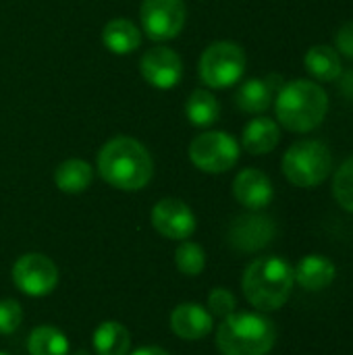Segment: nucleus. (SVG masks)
Here are the masks:
<instances>
[{
    "mask_svg": "<svg viewBox=\"0 0 353 355\" xmlns=\"http://www.w3.org/2000/svg\"><path fill=\"white\" fill-rule=\"evenodd\" d=\"M304 64L308 73L318 81H335L343 71L341 56L331 46H312L304 56Z\"/></svg>",
    "mask_w": 353,
    "mask_h": 355,
    "instance_id": "19",
    "label": "nucleus"
},
{
    "mask_svg": "<svg viewBox=\"0 0 353 355\" xmlns=\"http://www.w3.org/2000/svg\"><path fill=\"white\" fill-rule=\"evenodd\" d=\"M333 168L329 148L318 139H304L293 144L283 156V175L295 187L320 185Z\"/></svg>",
    "mask_w": 353,
    "mask_h": 355,
    "instance_id": "5",
    "label": "nucleus"
},
{
    "mask_svg": "<svg viewBox=\"0 0 353 355\" xmlns=\"http://www.w3.org/2000/svg\"><path fill=\"white\" fill-rule=\"evenodd\" d=\"M139 71L152 87L173 89L181 83L183 62L175 50L164 48V46H156L141 56Z\"/></svg>",
    "mask_w": 353,
    "mask_h": 355,
    "instance_id": "10",
    "label": "nucleus"
},
{
    "mask_svg": "<svg viewBox=\"0 0 353 355\" xmlns=\"http://www.w3.org/2000/svg\"><path fill=\"white\" fill-rule=\"evenodd\" d=\"M233 196L241 206L250 210H262L273 202L275 189L270 179L262 171L246 168L233 181Z\"/></svg>",
    "mask_w": 353,
    "mask_h": 355,
    "instance_id": "13",
    "label": "nucleus"
},
{
    "mask_svg": "<svg viewBox=\"0 0 353 355\" xmlns=\"http://www.w3.org/2000/svg\"><path fill=\"white\" fill-rule=\"evenodd\" d=\"M279 139H281V131H279V125L273 121V119H266V116H258L254 121H250L243 129V148L250 152V154H268L273 152L277 146H279Z\"/></svg>",
    "mask_w": 353,
    "mask_h": 355,
    "instance_id": "17",
    "label": "nucleus"
},
{
    "mask_svg": "<svg viewBox=\"0 0 353 355\" xmlns=\"http://www.w3.org/2000/svg\"><path fill=\"white\" fill-rule=\"evenodd\" d=\"M152 225L162 237L185 241L196 231V216L185 202L164 198L152 208Z\"/></svg>",
    "mask_w": 353,
    "mask_h": 355,
    "instance_id": "11",
    "label": "nucleus"
},
{
    "mask_svg": "<svg viewBox=\"0 0 353 355\" xmlns=\"http://www.w3.org/2000/svg\"><path fill=\"white\" fill-rule=\"evenodd\" d=\"M175 262H177V268L187 275V277H196L204 270L206 266V254L204 250L193 243V241H183L177 252H175Z\"/></svg>",
    "mask_w": 353,
    "mask_h": 355,
    "instance_id": "24",
    "label": "nucleus"
},
{
    "mask_svg": "<svg viewBox=\"0 0 353 355\" xmlns=\"http://www.w3.org/2000/svg\"><path fill=\"white\" fill-rule=\"evenodd\" d=\"M335 44H337V52L339 54H343V56H347V58L353 60V21L345 23L339 29V33L335 37Z\"/></svg>",
    "mask_w": 353,
    "mask_h": 355,
    "instance_id": "28",
    "label": "nucleus"
},
{
    "mask_svg": "<svg viewBox=\"0 0 353 355\" xmlns=\"http://www.w3.org/2000/svg\"><path fill=\"white\" fill-rule=\"evenodd\" d=\"M185 114L191 125L208 127L218 119L221 104L214 98V94H210L208 89H196V92H191V96L185 104Z\"/></svg>",
    "mask_w": 353,
    "mask_h": 355,
    "instance_id": "22",
    "label": "nucleus"
},
{
    "mask_svg": "<svg viewBox=\"0 0 353 355\" xmlns=\"http://www.w3.org/2000/svg\"><path fill=\"white\" fill-rule=\"evenodd\" d=\"M189 158L204 173H227L239 160V144L225 131H208L191 141Z\"/></svg>",
    "mask_w": 353,
    "mask_h": 355,
    "instance_id": "7",
    "label": "nucleus"
},
{
    "mask_svg": "<svg viewBox=\"0 0 353 355\" xmlns=\"http://www.w3.org/2000/svg\"><path fill=\"white\" fill-rule=\"evenodd\" d=\"M98 173L114 189L137 191L154 175L150 152L133 137H114L98 152Z\"/></svg>",
    "mask_w": 353,
    "mask_h": 355,
    "instance_id": "1",
    "label": "nucleus"
},
{
    "mask_svg": "<svg viewBox=\"0 0 353 355\" xmlns=\"http://www.w3.org/2000/svg\"><path fill=\"white\" fill-rule=\"evenodd\" d=\"M293 268L279 256L254 260L241 279L246 300L260 312H275L285 306L293 289Z\"/></svg>",
    "mask_w": 353,
    "mask_h": 355,
    "instance_id": "2",
    "label": "nucleus"
},
{
    "mask_svg": "<svg viewBox=\"0 0 353 355\" xmlns=\"http://www.w3.org/2000/svg\"><path fill=\"white\" fill-rule=\"evenodd\" d=\"M279 123L293 133H308L316 129L329 112L327 92L308 79L285 83L275 100Z\"/></svg>",
    "mask_w": 353,
    "mask_h": 355,
    "instance_id": "3",
    "label": "nucleus"
},
{
    "mask_svg": "<svg viewBox=\"0 0 353 355\" xmlns=\"http://www.w3.org/2000/svg\"><path fill=\"white\" fill-rule=\"evenodd\" d=\"M0 355H8V354H0Z\"/></svg>",
    "mask_w": 353,
    "mask_h": 355,
    "instance_id": "30",
    "label": "nucleus"
},
{
    "mask_svg": "<svg viewBox=\"0 0 353 355\" xmlns=\"http://www.w3.org/2000/svg\"><path fill=\"white\" fill-rule=\"evenodd\" d=\"M200 79L212 89L235 85L246 73V52L235 42H214L200 56Z\"/></svg>",
    "mask_w": 353,
    "mask_h": 355,
    "instance_id": "6",
    "label": "nucleus"
},
{
    "mask_svg": "<svg viewBox=\"0 0 353 355\" xmlns=\"http://www.w3.org/2000/svg\"><path fill=\"white\" fill-rule=\"evenodd\" d=\"M131 355H169L164 349H160V347H141V349H137V352H133Z\"/></svg>",
    "mask_w": 353,
    "mask_h": 355,
    "instance_id": "29",
    "label": "nucleus"
},
{
    "mask_svg": "<svg viewBox=\"0 0 353 355\" xmlns=\"http://www.w3.org/2000/svg\"><path fill=\"white\" fill-rule=\"evenodd\" d=\"M94 347L98 355H127L131 347L129 331L119 322H102L94 333Z\"/></svg>",
    "mask_w": 353,
    "mask_h": 355,
    "instance_id": "21",
    "label": "nucleus"
},
{
    "mask_svg": "<svg viewBox=\"0 0 353 355\" xmlns=\"http://www.w3.org/2000/svg\"><path fill=\"white\" fill-rule=\"evenodd\" d=\"M333 196L343 210L353 212V156L337 168L333 179Z\"/></svg>",
    "mask_w": 353,
    "mask_h": 355,
    "instance_id": "25",
    "label": "nucleus"
},
{
    "mask_svg": "<svg viewBox=\"0 0 353 355\" xmlns=\"http://www.w3.org/2000/svg\"><path fill=\"white\" fill-rule=\"evenodd\" d=\"M102 44H104L112 54L125 56V54H131L133 50L139 48V44H141V33H139V29L135 27L133 21L123 19V17H117V19H112V21H108V23L104 25Z\"/></svg>",
    "mask_w": 353,
    "mask_h": 355,
    "instance_id": "16",
    "label": "nucleus"
},
{
    "mask_svg": "<svg viewBox=\"0 0 353 355\" xmlns=\"http://www.w3.org/2000/svg\"><path fill=\"white\" fill-rule=\"evenodd\" d=\"M23 320V310L15 300H2L0 302V333L10 335L19 329Z\"/></svg>",
    "mask_w": 353,
    "mask_h": 355,
    "instance_id": "27",
    "label": "nucleus"
},
{
    "mask_svg": "<svg viewBox=\"0 0 353 355\" xmlns=\"http://www.w3.org/2000/svg\"><path fill=\"white\" fill-rule=\"evenodd\" d=\"M335 277H337L335 264L327 256H318V254L302 258L298 266L293 268V279L298 281V285L312 293H318L331 287Z\"/></svg>",
    "mask_w": 353,
    "mask_h": 355,
    "instance_id": "15",
    "label": "nucleus"
},
{
    "mask_svg": "<svg viewBox=\"0 0 353 355\" xmlns=\"http://www.w3.org/2000/svg\"><path fill=\"white\" fill-rule=\"evenodd\" d=\"M139 19L150 40L166 42L183 31L187 8L183 0H144L139 8Z\"/></svg>",
    "mask_w": 353,
    "mask_h": 355,
    "instance_id": "8",
    "label": "nucleus"
},
{
    "mask_svg": "<svg viewBox=\"0 0 353 355\" xmlns=\"http://www.w3.org/2000/svg\"><path fill=\"white\" fill-rule=\"evenodd\" d=\"M94 171L85 160L69 158L54 171V183L62 193H81L92 185Z\"/></svg>",
    "mask_w": 353,
    "mask_h": 355,
    "instance_id": "18",
    "label": "nucleus"
},
{
    "mask_svg": "<svg viewBox=\"0 0 353 355\" xmlns=\"http://www.w3.org/2000/svg\"><path fill=\"white\" fill-rule=\"evenodd\" d=\"M277 341L275 324L254 312L227 316L216 333V347L223 355H266Z\"/></svg>",
    "mask_w": 353,
    "mask_h": 355,
    "instance_id": "4",
    "label": "nucleus"
},
{
    "mask_svg": "<svg viewBox=\"0 0 353 355\" xmlns=\"http://www.w3.org/2000/svg\"><path fill=\"white\" fill-rule=\"evenodd\" d=\"M275 87L266 79H248L246 83L239 85L235 94V102L243 112L250 114H260L273 104Z\"/></svg>",
    "mask_w": 353,
    "mask_h": 355,
    "instance_id": "20",
    "label": "nucleus"
},
{
    "mask_svg": "<svg viewBox=\"0 0 353 355\" xmlns=\"http://www.w3.org/2000/svg\"><path fill=\"white\" fill-rule=\"evenodd\" d=\"M275 237V223L264 214H241L229 227V243L239 252H258Z\"/></svg>",
    "mask_w": 353,
    "mask_h": 355,
    "instance_id": "12",
    "label": "nucleus"
},
{
    "mask_svg": "<svg viewBox=\"0 0 353 355\" xmlns=\"http://www.w3.org/2000/svg\"><path fill=\"white\" fill-rule=\"evenodd\" d=\"M12 281L25 295L44 297L54 291L58 268L44 254H25L12 266Z\"/></svg>",
    "mask_w": 353,
    "mask_h": 355,
    "instance_id": "9",
    "label": "nucleus"
},
{
    "mask_svg": "<svg viewBox=\"0 0 353 355\" xmlns=\"http://www.w3.org/2000/svg\"><path fill=\"white\" fill-rule=\"evenodd\" d=\"M171 329L187 341H198L212 331V314L198 304H181L171 314Z\"/></svg>",
    "mask_w": 353,
    "mask_h": 355,
    "instance_id": "14",
    "label": "nucleus"
},
{
    "mask_svg": "<svg viewBox=\"0 0 353 355\" xmlns=\"http://www.w3.org/2000/svg\"><path fill=\"white\" fill-rule=\"evenodd\" d=\"M208 308H210V314L218 316V318H227L231 314H235V308H237V300L235 295L225 289V287H218V289H212L210 295H208Z\"/></svg>",
    "mask_w": 353,
    "mask_h": 355,
    "instance_id": "26",
    "label": "nucleus"
},
{
    "mask_svg": "<svg viewBox=\"0 0 353 355\" xmlns=\"http://www.w3.org/2000/svg\"><path fill=\"white\" fill-rule=\"evenodd\" d=\"M29 355H69V341L54 327H37L27 341Z\"/></svg>",
    "mask_w": 353,
    "mask_h": 355,
    "instance_id": "23",
    "label": "nucleus"
}]
</instances>
